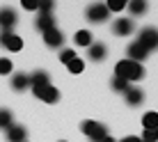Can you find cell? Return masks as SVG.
Instances as JSON below:
<instances>
[{
	"instance_id": "obj_28",
	"label": "cell",
	"mask_w": 158,
	"mask_h": 142,
	"mask_svg": "<svg viewBox=\"0 0 158 142\" xmlns=\"http://www.w3.org/2000/svg\"><path fill=\"white\" fill-rule=\"evenodd\" d=\"M158 140V131H144L142 133V142H156Z\"/></svg>"
},
{
	"instance_id": "obj_12",
	"label": "cell",
	"mask_w": 158,
	"mask_h": 142,
	"mask_svg": "<svg viewBox=\"0 0 158 142\" xmlns=\"http://www.w3.org/2000/svg\"><path fill=\"white\" fill-rule=\"evenodd\" d=\"M51 85V76L46 73V71H35V73L30 76V87L32 90H39V87H46Z\"/></svg>"
},
{
	"instance_id": "obj_24",
	"label": "cell",
	"mask_w": 158,
	"mask_h": 142,
	"mask_svg": "<svg viewBox=\"0 0 158 142\" xmlns=\"http://www.w3.org/2000/svg\"><path fill=\"white\" fill-rule=\"evenodd\" d=\"M12 60H7V57H0V76H9L12 73Z\"/></svg>"
},
{
	"instance_id": "obj_11",
	"label": "cell",
	"mask_w": 158,
	"mask_h": 142,
	"mask_svg": "<svg viewBox=\"0 0 158 142\" xmlns=\"http://www.w3.org/2000/svg\"><path fill=\"white\" fill-rule=\"evenodd\" d=\"M25 135H28V131L21 124H12L7 128V142H25Z\"/></svg>"
},
{
	"instance_id": "obj_15",
	"label": "cell",
	"mask_w": 158,
	"mask_h": 142,
	"mask_svg": "<svg viewBox=\"0 0 158 142\" xmlns=\"http://www.w3.org/2000/svg\"><path fill=\"white\" fill-rule=\"evenodd\" d=\"M106 55H108V48L103 46V44H92L89 46V60H94V62H101V60H106Z\"/></svg>"
},
{
	"instance_id": "obj_3",
	"label": "cell",
	"mask_w": 158,
	"mask_h": 142,
	"mask_svg": "<svg viewBox=\"0 0 158 142\" xmlns=\"http://www.w3.org/2000/svg\"><path fill=\"white\" fill-rule=\"evenodd\" d=\"M138 44H142V46L147 48V51H156L158 48V30L156 28H142L138 35Z\"/></svg>"
},
{
	"instance_id": "obj_30",
	"label": "cell",
	"mask_w": 158,
	"mask_h": 142,
	"mask_svg": "<svg viewBox=\"0 0 158 142\" xmlns=\"http://www.w3.org/2000/svg\"><path fill=\"white\" fill-rule=\"evenodd\" d=\"M101 142H115V138H110V135H108L106 140H101Z\"/></svg>"
},
{
	"instance_id": "obj_31",
	"label": "cell",
	"mask_w": 158,
	"mask_h": 142,
	"mask_svg": "<svg viewBox=\"0 0 158 142\" xmlns=\"http://www.w3.org/2000/svg\"><path fill=\"white\" fill-rule=\"evenodd\" d=\"M60 142H67V140H60Z\"/></svg>"
},
{
	"instance_id": "obj_8",
	"label": "cell",
	"mask_w": 158,
	"mask_h": 142,
	"mask_svg": "<svg viewBox=\"0 0 158 142\" xmlns=\"http://www.w3.org/2000/svg\"><path fill=\"white\" fill-rule=\"evenodd\" d=\"M126 53H128V60H131V62H142V60H144L147 55H149V51H147L142 44H138V41L128 44Z\"/></svg>"
},
{
	"instance_id": "obj_29",
	"label": "cell",
	"mask_w": 158,
	"mask_h": 142,
	"mask_svg": "<svg viewBox=\"0 0 158 142\" xmlns=\"http://www.w3.org/2000/svg\"><path fill=\"white\" fill-rule=\"evenodd\" d=\"M119 142H142L140 138H133V135H128V138H124V140H119Z\"/></svg>"
},
{
	"instance_id": "obj_1",
	"label": "cell",
	"mask_w": 158,
	"mask_h": 142,
	"mask_svg": "<svg viewBox=\"0 0 158 142\" xmlns=\"http://www.w3.org/2000/svg\"><path fill=\"white\" fill-rule=\"evenodd\" d=\"M115 76H117V78H124L126 83H131V80L144 78V69H142V64H140V62L122 60V62H117V67H115Z\"/></svg>"
},
{
	"instance_id": "obj_25",
	"label": "cell",
	"mask_w": 158,
	"mask_h": 142,
	"mask_svg": "<svg viewBox=\"0 0 158 142\" xmlns=\"http://www.w3.org/2000/svg\"><path fill=\"white\" fill-rule=\"evenodd\" d=\"M71 60H76V53L71 51V48H64L62 53H60V62H64V64H69Z\"/></svg>"
},
{
	"instance_id": "obj_6",
	"label": "cell",
	"mask_w": 158,
	"mask_h": 142,
	"mask_svg": "<svg viewBox=\"0 0 158 142\" xmlns=\"http://www.w3.org/2000/svg\"><path fill=\"white\" fill-rule=\"evenodd\" d=\"M16 12L12 7H2L0 9V28H2V32H12V28L16 25Z\"/></svg>"
},
{
	"instance_id": "obj_10",
	"label": "cell",
	"mask_w": 158,
	"mask_h": 142,
	"mask_svg": "<svg viewBox=\"0 0 158 142\" xmlns=\"http://www.w3.org/2000/svg\"><path fill=\"white\" fill-rule=\"evenodd\" d=\"M133 30H135V23L131 19H119V21H115V25H112V32L119 35V37H126Z\"/></svg>"
},
{
	"instance_id": "obj_21",
	"label": "cell",
	"mask_w": 158,
	"mask_h": 142,
	"mask_svg": "<svg viewBox=\"0 0 158 142\" xmlns=\"http://www.w3.org/2000/svg\"><path fill=\"white\" fill-rule=\"evenodd\" d=\"M112 90H115V92H126L128 90V87H131V83H126V80H124V78H117V76H115V78H112Z\"/></svg>"
},
{
	"instance_id": "obj_16",
	"label": "cell",
	"mask_w": 158,
	"mask_h": 142,
	"mask_svg": "<svg viewBox=\"0 0 158 142\" xmlns=\"http://www.w3.org/2000/svg\"><path fill=\"white\" fill-rule=\"evenodd\" d=\"M12 87L16 92H23L25 87H30V76L28 73H14L12 76Z\"/></svg>"
},
{
	"instance_id": "obj_14",
	"label": "cell",
	"mask_w": 158,
	"mask_h": 142,
	"mask_svg": "<svg viewBox=\"0 0 158 142\" xmlns=\"http://www.w3.org/2000/svg\"><path fill=\"white\" fill-rule=\"evenodd\" d=\"M37 30H41V32H48V30H53L55 28V19H53L51 14H39V19H37Z\"/></svg>"
},
{
	"instance_id": "obj_19",
	"label": "cell",
	"mask_w": 158,
	"mask_h": 142,
	"mask_svg": "<svg viewBox=\"0 0 158 142\" xmlns=\"http://www.w3.org/2000/svg\"><path fill=\"white\" fill-rule=\"evenodd\" d=\"M12 124H14V115H12V110H7V108H0V128L7 131Z\"/></svg>"
},
{
	"instance_id": "obj_17",
	"label": "cell",
	"mask_w": 158,
	"mask_h": 142,
	"mask_svg": "<svg viewBox=\"0 0 158 142\" xmlns=\"http://www.w3.org/2000/svg\"><path fill=\"white\" fill-rule=\"evenodd\" d=\"M142 126H144V131H158V112H144Z\"/></svg>"
},
{
	"instance_id": "obj_9",
	"label": "cell",
	"mask_w": 158,
	"mask_h": 142,
	"mask_svg": "<svg viewBox=\"0 0 158 142\" xmlns=\"http://www.w3.org/2000/svg\"><path fill=\"white\" fill-rule=\"evenodd\" d=\"M44 41H46V46H51V48H60L64 44V35L57 28H53L48 32H44Z\"/></svg>"
},
{
	"instance_id": "obj_4",
	"label": "cell",
	"mask_w": 158,
	"mask_h": 142,
	"mask_svg": "<svg viewBox=\"0 0 158 142\" xmlns=\"http://www.w3.org/2000/svg\"><path fill=\"white\" fill-rule=\"evenodd\" d=\"M108 7L106 5H89V7H87V12H85V16H87V21H89V23H103V21L108 19Z\"/></svg>"
},
{
	"instance_id": "obj_20",
	"label": "cell",
	"mask_w": 158,
	"mask_h": 142,
	"mask_svg": "<svg viewBox=\"0 0 158 142\" xmlns=\"http://www.w3.org/2000/svg\"><path fill=\"white\" fill-rule=\"evenodd\" d=\"M126 0H108L106 2V7H108V12H122L124 7H126Z\"/></svg>"
},
{
	"instance_id": "obj_23",
	"label": "cell",
	"mask_w": 158,
	"mask_h": 142,
	"mask_svg": "<svg viewBox=\"0 0 158 142\" xmlns=\"http://www.w3.org/2000/svg\"><path fill=\"white\" fill-rule=\"evenodd\" d=\"M69 67V71H71V73H83V69H85V62L80 57H76V60H71V62L67 64Z\"/></svg>"
},
{
	"instance_id": "obj_13",
	"label": "cell",
	"mask_w": 158,
	"mask_h": 142,
	"mask_svg": "<svg viewBox=\"0 0 158 142\" xmlns=\"http://www.w3.org/2000/svg\"><path fill=\"white\" fill-rule=\"evenodd\" d=\"M124 96H126L128 106H140V103L144 101V92L140 90V87H128V90L124 92Z\"/></svg>"
},
{
	"instance_id": "obj_27",
	"label": "cell",
	"mask_w": 158,
	"mask_h": 142,
	"mask_svg": "<svg viewBox=\"0 0 158 142\" xmlns=\"http://www.w3.org/2000/svg\"><path fill=\"white\" fill-rule=\"evenodd\" d=\"M21 5H23V9H28V12L39 9V0H21Z\"/></svg>"
},
{
	"instance_id": "obj_26",
	"label": "cell",
	"mask_w": 158,
	"mask_h": 142,
	"mask_svg": "<svg viewBox=\"0 0 158 142\" xmlns=\"http://www.w3.org/2000/svg\"><path fill=\"white\" fill-rule=\"evenodd\" d=\"M53 5H55V2H51V0H39V12L41 14H51L53 12Z\"/></svg>"
},
{
	"instance_id": "obj_7",
	"label": "cell",
	"mask_w": 158,
	"mask_h": 142,
	"mask_svg": "<svg viewBox=\"0 0 158 142\" xmlns=\"http://www.w3.org/2000/svg\"><path fill=\"white\" fill-rule=\"evenodd\" d=\"M32 92H35V96H39V99L46 101V103H55V101H60V90H57V87H53V85L39 87V90H32Z\"/></svg>"
},
{
	"instance_id": "obj_18",
	"label": "cell",
	"mask_w": 158,
	"mask_h": 142,
	"mask_svg": "<svg viewBox=\"0 0 158 142\" xmlns=\"http://www.w3.org/2000/svg\"><path fill=\"white\" fill-rule=\"evenodd\" d=\"M73 41L78 44V46H87V48H89L92 46V32L89 30H78L76 37H73Z\"/></svg>"
},
{
	"instance_id": "obj_5",
	"label": "cell",
	"mask_w": 158,
	"mask_h": 142,
	"mask_svg": "<svg viewBox=\"0 0 158 142\" xmlns=\"http://www.w3.org/2000/svg\"><path fill=\"white\" fill-rule=\"evenodd\" d=\"M0 46H5L12 53H19L21 48H23V39H21L19 35H14V32H2V35H0Z\"/></svg>"
},
{
	"instance_id": "obj_2",
	"label": "cell",
	"mask_w": 158,
	"mask_h": 142,
	"mask_svg": "<svg viewBox=\"0 0 158 142\" xmlns=\"http://www.w3.org/2000/svg\"><path fill=\"white\" fill-rule=\"evenodd\" d=\"M83 133L89 138L92 142H101V140H106L108 138V128L103 126V124L99 122H92V119H87V122H83Z\"/></svg>"
},
{
	"instance_id": "obj_22",
	"label": "cell",
	"mask_w": 158,
	"mask_h": 142,
	"mask_svg": "<svg viewBox=\"0 0 158 142\" xmlns=\"http://www.w3.org/2000/svg\"><path fill=\"white\" fill-rule=\"evenodd\" d=\"M128 9L133 14H144L147 12V2H142V0H133V2H128Z\"/></svg>"
}]
</instances>
